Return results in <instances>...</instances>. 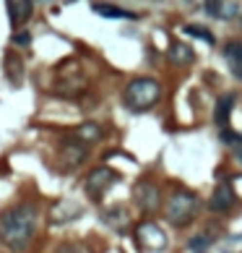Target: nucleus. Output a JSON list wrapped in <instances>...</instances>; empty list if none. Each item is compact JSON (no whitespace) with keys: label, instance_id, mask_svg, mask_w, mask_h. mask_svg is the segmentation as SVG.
Here are the masks:
<instances>
[{"label":"nucleus","instance_id":"412c9836","mask_svg":"<svg viewBox=\"0 0 242 253\" xmlns=\"http://www.w3.org/2000/svg\"><path fill=\"white\" fill-rule=\"evenodd\" d=\"M219 139H222L224 144H242V133H234V131H229V128H224V131L219 133Z\"/></svg>","mask_w":242,"mask_h":253},{"label":"nucleus","instance_id":"4be33fe9","mask_svg":"<svg viewBox=\"0 0 242 253\" xmlns=\"http://www.w3.org/2000/svg\"><path fill=\"white\" fill-rule=\"evenodd\" d=\"M190 248H193L195 253H206L208 240H206V237H193V240H190Z\"/></svg>","mask_w":242,"mask_h":253},{"label":"nucleus","instance_id":"a211bd4d","mask_svg":"<svg viewBox=\"0 0 242 253\" xmlns=\"http://www.w3.org/2000/svg\"><path fill=\"white\" fill-rule=\"evenodd\" d=\"M185 34H190V37H198V40H203L206 44H214V42H216L214 37H211V32H208V29H206V26H198V24H187V26H185Z\"/></svg>","mask_w":242,"mask_h":253},{"label":"nucleus","instance_id":"423d86ee","mask_svg":"<svg viewBox=\"0 0 242 253\" xmlns=\"http://www.w3.org/2000/svg\"><path fill=\"white\" fill-rule=\"evenodd\" d=\"M234 206H237V196H234V190L229 183H219L214 188V193H211V201H208V209L211 211H219V214H226L232 211Z\"/></svg>","mask_w":242,"mask_h":253},{"label":"nucleus","instance_id":"6e6552de","mask_svg":"<svg viewBox=\"0 0 242 253\" xmlns=\"http://www.w3.org/2000/svg\"><path fill=\"white\" fill-rule=\"evenodd\" d=\"M84 159H86V147H84L78 139L63 144V151H60V162H63V170H73V167H78Z\"/></svg>","mask_w":242,"mask_h":253},{"label":"nucleus","instance_id":"1a4fd4ad","mask_svg":"<svg viewBox=\"0 0 242 253\" xmlns=\"http://www.w3.org/2000/svg\"><path fill=\"white\" fill-rule=\"evenodd\" d=\"M5 11H8V19H11V26L19 32V26H24L29 19H32V11H34V3H29V0H11V3H5Z\"/></svg>","mask_w":242,"mask_h":253},{"label":"nucleus","instance_id":"2eb2a0df","mask_svg":"<svg viewBox=\"0 0 242 253\" xmlns=\"http://www.w3.org/2000/svg\"><path fill=\"white\" fill-rule=\"evenodd\" d=\"M203 11L208 13V16H222V19H229L234 16V13L240 11L237 3H214V0H208V3H203Z\"/></svg>","mask_w":242,"mask_h":253},{"label":"nucleus","instance_id":"ddd939ff","mask_svg":"<svg viewBox=\"0 0 242 253\" xmlns=\"http://www.w3.org/2000/svg\"><path fill=\"white\" fill-rule=\"evenodd\" d=\"M232 107H234V94H224V97H219L216 110H214V120H216V126H222V131L226 128V123H229V112H232Z\"/></svg>","mask_w":242,"mask_h":253},{"label":"nucleus","instance_id":"4468645a","mask_svg":"<svg viewBox=\"0 0 242 253\" xmlns=\"http://www.w3.org/2000/svg\"><path fill=\"white\" fill-rule=\"evenodd\" d=\"M92 11L104 19H135L138 16V13H130V11L117 8V5H110V3H92Z\"/></svg>","mask_w":242,"mask_h":253},{"label":"nucleus","instance_id":"9d476101","mask_svg":"<svg viewBox=\"0 0 242 253\" xmlns=\"http://www.w3.org/2000/svg\"><path fill=\"white\" fill-rule=\"evenodd\" d=\"M224 60L229 65V71L234 79H242V42L232 40L224 44Z\"/></svg>","mask_w":242,"mask_h":253},{"label":"nucleus","instance_id":"f3484780","mask_svg":"<svg viewBox=\"0 0 242 253\" xmlns=\"http://www.w3.org/2000/svg\"><path fill=\"white\" fill-rule=\"evenodd\" d=\"M172 60H175V63H180V65L193 63V50L185 47V44H175V47H172Z\"/></svg>","mask_w":242,"mask_h":253},{"label":"nucleus","instance_id":"f257e3e1","mask_svg":"<svg viewBox=\"0 0 242 253\" xmlns=\"http://www.w3.org/2000/svg\"><path fill=\"white\" fill-rule=\"evenodd\" d=\"M39 211L34 204H16L0 211V243L11 251H26L37 232Z\"/></svg>","mask_w":242,"mask_h":253},{"label":"nucleus","instance_id":"39448f33","mask_svg":"<svg viewBox=\"0 0 242 253\" xmlns=\"http://www.w3.org/2000/svg\"><path fill=\"white\" fill-rule=\"evenodd\" d=\"M135 240L141 243L143 251H164L167 248V235L156 222H141L135 227Z\"/></svg>","mask_w":242,"mask_h":253},{"label":"nucleus","instance_id":"f03ea898","mask_svg":"<svg viewBox=\"0 0 242 253\" xmlns=\"http://www.w3.org/2000/svg\"><path fill=\"white\" fill-rule=\"evenodd\" d=\"M159 99H162V86H159L154 79H133L125 86V94H123L125 107L133 110V112L151 110Z\"/></svg>","mask_w":242,"mask_h":253},{"label":"nucleus","instance_id":"7ed1b4c3","mask_svg":"<svg viewBox=\"0 0 242 253\" xmlns=\"http://www.w3.org/2000/svg\"><path fill=\"white\" fill-rule=\"evenodd\" d=\"M195 209H198V196L193 193V190H185L180 188L172 193V198L167 201V219L172 225H187V222L193 219Z\"/></svg>","mask_w":242,"mask_h":253},{"label":"nucleus","instance_id":"20e7f679","mask_svg":"<svg viewBox=\"0 0 242 253\" xmlns=\"http://www.w3.org/2000/svg\"><path fill=\"white\" fill-rule=\"evenodd\" d=\"M117 178L120 175L115 170H110V167H96V170H92L89 178H86V193L92 196L94 201H99V198L117 183Z\"/></svg>","mask_w":242,"mask_h":253},{"label":"nucleus","instance_id":"0eeeda50","mask_svg":"<svg viewBox=\"0 0 242 253\" xmlns=\"http://www.w3.org/2000/svg\"><path fill=\"white\" fill-rule=\"evenodd\" d=\"M133 196H135V204H138L141 211L149 214V211L159 209V188L151 180H141L138 186H135Z\"/></svg>","mask_w":242,"mask_h":253},{"label":"nucleus","instance_id":"6ab92c4d","mask_svg":"<svg viewBox=\"0 0 242 253\" xmlns=\"http://www.w3.org/2000/svg\"><path fill=\"white\" fill-rule=\"evenodd\" d=\"M55 253H86L84 248H81L78 243H73V240H68V243H60L57 248H55Z\"/></svg>","mask_w":242,"mask_h":253},{"label":"nucleus","instance_id":"f8f14e48","mask_svg":"<svg viewBox=\"0 0 242 253\" xmlns=\"http://www.w3.org/2000/svg\"><path fill=\"white\" fill-rule=\"evenodd\" d=\"M5 76L11 79L13 86H19L21 76H24V60H21V55H19V52H13V50L5 52Z\"/></svg>","mask_w":242,"mask_h":253},{"label":"nucleus","instance_id":"9b49d317","mask_svg":"<svg viewBox=\"0 0 242 253\" xmlns=\"http://www.w3.org/2000/svg\"><path fill=\"white\" fill-rule=\"evenodd\" d=\"M78 214H81V206H73L71 198H63V201H57L52 206V222L55 225H65V222L75 219Z\"/></svg>","mask_w":242,"mask_h":253},{"label":"nucleus","instance_id":"aec40b11","mask_svg":"<svg viewBox=\"0 0 242 253\" xmlns=\"http://www.w3.org/2000/svg\"><path fill=\"white\" fill-rule=\"evenodd\" d=\"M11 42L16 44V47H29V44H32V34L29 32H16L11 37Z\"/></svg>","mask_w":242,"mask_h":253},{"label":"nucleus","instance_id":"dca6fc26","mask_svg":"<svg viewBox=\"0 0 242 253\" xmlns=\"http://www.w3.org/2000/svg\"><path fill=\"white\" fill-rule=\"evenodd\" d=\"M75 139H78L81 144L84 141H99L102 139V128L94 126V123H84V126L75 131Z\"/></svg>","mask_w":242,"mask_h":253}]
</instances>
